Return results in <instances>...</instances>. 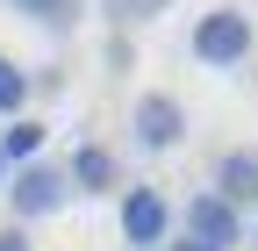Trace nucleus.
I'll return each mask as SVG.
<instances>
[{"label":"nucleus","instance_id":"13","mask_svg":"<svg viewBox=\"0 0 258 251\" xmlns=\"http://www.w3.org/2000/svg\"><path fill=\"white\" fill-rule=\"evenodd\" d=\"M158 251H208V244H194V237H179V230H172L165 244H158Z\"/></svg>","mask_w":258,"mask_h":251},{"label":"nucleus","instance_id":"3","mask_svg":"<svg viewBox=\"0 0 258 251\" xmlns=\"http://www.w3.org/2000/svg\"><path fill=\"white\" fill-rule=\"evenodd\" d=\"M8 208H15V223H43V215H57L64 201H72V179H64V165L57 158H29V165H15L8 172Z\"/></svg>","mask_w":258,"mask_h":251},{"label":"nucleus","instance_id":"6","mask_svg":"<svg viewBox=\"0 0 258 251\" xmlns=\"http://www.w3.org/2000/svg\"><path fill=\"white\" fill-rule=\"evenodd\" d=\"M215 194L230 201L237 215L258 208V151H251V144H237V151H222V158H215Z\"/></svg>","mask_w":258,"mask_h":251},{"label":"nucleus","instance_id":"10","mask_svg":"<svg viewBox=\"0 0 258 251\" xmlns=\"http://www.w3.org/2000/svg\"><path fill=\"white\" fill-rule=\"evenodd\" d=\"M15 15H29V22H43V29H72L79 22V0H8Z\"/></svg>","mask_w":258,"mask_h":251},{"label":"nucleus","instance_id":"11","mask_svg":"<svg viewBox=\"0 0 258 251\" xmlns=\"http://www.w3.org/2000/svg\"><path fill=\"white\" fill-rule=\"evenodd\" d=\"M172 0H108V22L115 29H137V22H158Z\"/></svg>","mask_w":258,"mask_h":251},{"label":"nucleus","instance_id":"15","mask_svg":"<svg viewBox=\"0 0 258 251\" xmlns=\"http://www.w3.org/2000/svg\"><path fill=\"white\" fill-rule=\"evenodd\" d=\"M251 244H258V223H251Z\"/></svg>","mask_w":258,"mask_h":251},{"label":"nucleus","instance_id":"8","mask_svg":"<svg viewBox=\"0 0 258 251\" xmlns=\"http://www.w3.org/2000/svg\"><path fill=\"white\" fill-rule=\"evenodd\" d=\"M0 158H8V165H29V158H43V122L15 115L8 130H0Z\"/></svg>","mask_w":258,"mask_h":251},{"label":"nucleus","instance_id":"14","mask_svg":"<svg viewBox=\"0 0 258 251\" xmlns=\"http://www.w3.org/2000/svg\"><path fill=\"white\" fill-rule=\"evenodd\" d=\"M8 172H15V165H8V158H0V186H8Z\"/></svg>","mask_w":258,"mask_h":251},{"label":"nucleus","instance_id":"4","mask_svg":"<svg viewBox=\"0 0 258 251\" xmlns=\"http://www.w3.org/2000/svg\"><path fill=\"white\" fill-rule=\"evenodd\" d=\"M179 237L208 244V251H237V244H244V215L208 186V194H186V208H179Z\"/></svg>","mask_w":258,"mask_h":251},{"label":"nucleus","instance_id":"7","mask_svg":"<svg viewBox=\"0 0 258 251\" xmlns=\"http://www.w3.org/2000/svg\"><path fill=\"white\" fill-rule=\"evenodd\" d=\"M64 179H72V194H115L122 186V165L108 144H79L72 158H64Z\"/></svg>","mask_w":258,"mask_h":251},{"label":"nucleus","instance_id":"5","mask_svg":"<svg viewBox=\"0 0 258 251\" xmlns=\"http://www.w3.org/2000/svg\"><path fill=\"white\" fill-rule=\"evenodd\" d=\"M129 137H137V151H179V144H186V108H179V93H137V108H129Z\"/></svg>","mask_w":258,"mask_h":251},{"label":"nucleus","instance_id":"2","mask_svg":"<svg viewBox=\"0 0 258 251\" xmlns=\"http://www.w3.org/2000/svg\"><path fill=\"white\" fill-rule=\"evenodd\" d=\"M115 223H122V244H129V251H158V244L179 230V208L165 201V186L129 179V186H122V201H115Z\"/></svg>","mask_w":258,"mask_h":251},{"label":"nucleus","instance_id":"1","mask_svg":"<svg viewBox=\"0 0 258 251\" xmlns=\"http://www.w3.org/2000/svg\"><path fill=\"white\" fill-rule=\"evenodd\" d=\"M251 43H258V29H251V15H244V8H208L201 22H194V36H186L194 65H208V72L244 65V57H251Z\"/></svg>","mask_w":258,"mask_h":251},{"label":"nucleus","instance_id":"9","mask_svg":"<svg viewBox=\"0 0 258 251\" xmlns=\"http://www.w3.org/2000/svg\"><path fill=\"white\" fill-rule=\"evenodd\" d=\"M29 93H36V86H29V72L15 65L8 50H0V122H15V115L29 108Z\"/></svg>","mask_w":258,"mask_h":251},{"label":"nucleus","instance_id":"12","mask_svg":"<svg viewBox=\"0 0 258 251\" xmlns=\"http://www.w3.org/2000/svg\"><path fill=\"white\" fill-rule=\"evenodd\" d=\"M0 251H36V244H29V230H22V223H8V230H0Z\"/></svg>","mask_w":258,"mask_h":251}]
</instances>
